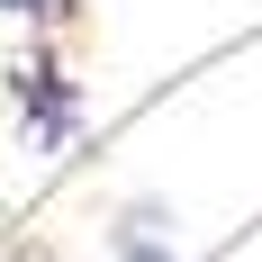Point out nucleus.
Returning <instances> with one entry per match:
<instances>
[{
    "label": "nucleus",
    "instance_id": "obj_1",
    "mask_svg": "<svg viewBox=\"0 0 262 262\" xmlns=\"http://www.w3.org/2000/svg\"><path fill=\"white\" fill-rule=\"evenodd\" d=\"M9 100H18V136L46 145V154H63V145L81 136V91L63 81L54 54H27L18 73H9Z\"/></svg>",
    "mask_w": 262,
    "mask_h": 262
},
{
    "label": "nucleus",
    "instance_id": "obj_4",
    "mask_svg": "<svg viewBox=\"0 0 262 262\" xmlns=\"http://www.w3.org/2000/svg\"><path fill=\"white\" fill-rule=\"evenodd\" d=\"M9 262H54V253H36V244H27V253H9Z\"/></svg>",
    "mask_w": 262,
    "mask_h": 262
},
{
    "label": "nucleus",
    "instance_id": "obj_2",
    "mask_svg": "<svg viewBox=\"0 0 262 262\" xmlns=\"http://www.w3.org/2000/svg\"><path fill=\"white\" fill-rule=\"evenodd\" d=\"M118 262H181V253H172V235H154V217H127L118 226Z\"/></svg>",
    "mask_w": 262,
    "mask_h": 262
},
{
    "label": "nucleus",
    "instance_id": "obj_3",
    "mask_svg": "<svg viewBox=\"0 0 262 262\" xmlns=\"http://www.w3.org/2000/svg\"><path fill=\"white\" fill-rule=\"evenodd\" d=\"M0 9H18V18H46V9H54V0H0Z\"/></svg>",
    "mask_w": 262,
    "mask_h": 262
}]
</instances>
